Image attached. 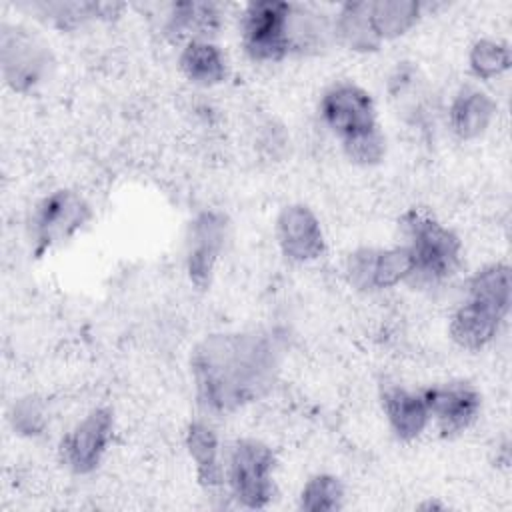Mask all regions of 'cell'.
Here are the masks:
<instances>
[{"label":"cell","mask_w":512,"mask_h":512,"mask_svg":"<svg viewBox=\"0 0 512 512\" xmlns=\"http://www.w3.org/2000/svg\"><path fill=\"white\" fill-rule=\"evenodd\" d=\"M196 396L214 412H234L262 398L278 372V346L266 332L206 336L190 358Z\"/></svg>","instance_id":"cell-1"},{"label":"cell","mask_w":512,"mask_h":512,"mask_svg":"<svg viewBox=\"0 0 512 512\" xmlns=\"http://www.w3.org/2000/svg\"><path fill=\"white\" fill-rule=\"evenodd\" d=\"M320 116L354 164L372 166L384 158L386 138L376 118L374 100L364 88L350 82L334 84L320 100Z\"/></svg>","instance_id":"cell-2"},{"label":"cell","mask_w":512,"mask_h":512,"mask_svg":"<svg viewBox=\"0 0 512 512\" xmlns=\"http://www.w3.org/2000/svg\"><path fill=\"white\" fill-rule=\"evenodd\" d=\"M400 226L414 260L412 278L422 282H442L456 272L462 242L454 230L416 208L402 216Z\"/></svg>","instance_id":"cell-3"},{"label":"cell","mask_w":512,"mask_h":512,"mask_svg":"<svg viewBox=\"0 0 512 512\" xmlns=\"http://www.w3.org/2000/svg\"><path fill=\"white\" fill-rule=\"evenodd\" d=\"M50 48L30 30L16 24L0 28L2 78L14 92H30L40 86L52 68Z\"/></svg>","instance_id":"cell-4"},{"label":"cell","mask_w":512,"mask_h":512,"mask_svg":"<svg viewBox=\"0 0 512 512\" xmlns=\"http://www.w3.org/2000/svg\"><path fill=\"white\" fill-rule=\"evenodd\" d=\"M274 452L260 440H238L228 458V482L244 508H266L274 496Z\"/></svg>","instance_id":"cell-5"},{"label":"cell","mask_w":512,"mask_h":512,"mask_svg":"<svg viewBox=\"0 0 512 512\" xmlns=\"http://www.w3.org/2000/svg\"><path fill=\"white\" fill-rule=\"evenodd\" d=\"M290 2H250L242 14V44L256 62H278L290 54L288 16Z\"/></svg>","instance_id":"cell-6"},{"label":"cell","mask_w":512,"mask_h":512,"mask_svg":"<svg viewBox=\"0 0 512 512\" xmlns=\"http://www.w3.org/2000/svg\"><path fill=\"white\" fill-rule=\"evenodd\" d=\"M92 216L88 202L72 190H56L40 200L32 216L34 252L40 256L68 240Z\"/></svg>","instance_id":"cell-7"},{"label":"cell","mask_w":512,"mask_h":512,"mask_svg":"<svg viewBox=\"0 0 512 512\" xmlns=\"http://www.w3.org/2000/svg\"><path fill=\"white\" fill-rule=\"evenodd\" d=\"M414 260L406 244L394 248H360L346 260L348 282L358 290H384L410 280Z\"/></svg>","instance_id":"cell-8"},{"label":"cell","mask_w":512,"mask_h":512,"mask_svg":"<svg viewBox=\"0 0 512 512\" xmlns=\"http://www.w3.org/2000/svg\"><path fill=\"white\" fill-rule=\"evenodd\" d=\"M114 430L110 408H94L60 442V460L74 474H90L98 468Z\"/></svg>","instance_id":"cell-9"},{"label":"cell","mask_w":512,"mask_h":512,"mask_svg":"<svg viewBox=\"0 0 512 512\" xmlns=\"http://www.w3.org/2000/svg\"><path fill=\"white\" fill-rule=\"evenodd\" d=\"M508 312L510 304H504L486 294L468 292V298L450 318V338L460 348L480 350L496 336Z\"/></svg>","instance_id":"cell-10"},{"label":"cell","mask_w":512,"mask_h":512,"mask_svg":"<svg viewBox=\"0 0 512 512\" xmlns=\"http://www.w3.org/2000/svg\"><path fill=\"white\" fill-rule=\"evenodd\" d=\"M430 420L442 436H456L464 432L480 412V394L468 382H446L422 390Z\"/></svg>","instance_id":"cell-11"},{"label":"cell","mask_w":512,"mask_h":512,"mask_svg":"<svg viewBox=\"0 0 512 512\" xmlns=\"http://www.w3.org/2000/svg\"><path fill=\"white\" fill-rule=\"evenodd\" d=\"M226 218L216 210L200 212L190 226L188 242V276L190 282L204 290L210 286L214 266L220 258L226 240Z\"/></svg>","instance_id":"cell-12"},{"label":"cell","mask_w":512,"mask_h":512,"mask_svg":"<svg viewBox=\"0 0 512 512\" xmlns=\"http://www.w3.org/2000/svg\"><path fill=\"white\" fill-rule=\"evenodd\" d=\"M276 238L282 254L292 262H312L324 254L322 226L304 204H290L280 210Z\"/></svg>","instance_id":"cell-13"},{"label":"cell","mask_w":512,"mask_h":512,"mask_svg":"<svg viewBox=\"0 0 512 512\" xmlns=\"http://www.w3.org/2000/svg\"><path fill=\"white\" fill-rule=\"evenodd\" d=\"M496 110V100L488 92L476 86H462L448 108V122L460 140H474L488 130Z\"/></svg>","instance_id":"cell-14"},{"label":"cell","mask_w":512,"mask_h":512,"mask_svg":"<svg viewBox=\"0 0 512 512\" xmlns=\"http://www.w3.org/2000/svg\"><path fill=\"white\" fill-rule=\"evenodd\" d=\"M382 408L392 432L398 440L404 442L418 438L430 422L424 394L406 390L396 384L382 390Z\"/></svg>","instance_id":"cell-15"},{"label":"cell","mask_w":512,"mask_h":512,"mask_svg":"<svg viewBox=\"0 0 512 512\" xmlns=\"http://www.w3.org/2000/svg\"><path fill=\"white\" fill-rule=\"evenodd\" d=\"M332 34L336 42L356 52H374L382 46L372 20V2L368 0L342 4L332 20Z\"/></svg>","instance_id":"cell-16"},{"label":"cell","mask_w":512,"mask_h":512,"mask_svg":"<svg viewBox=\"0 0 512 512\" xmlns=\"http://www.w3.org/2000/svg\"><path fill=\"white\" fill-rule=\"evenodd\" d=\"M220 28V10L212 2H176L168 16L166 30L176 38L212 40Z\"/></svg>","instance_id":"cell-17"},{"label":"cell","mask_w":512,"mask_h":512,"mask_svg":"<svg viewBox=\"0 0 512 512\" xmlns=\"http://www.w3.org/2000/svg\"><path fill=\"white\" fill-rule=\"evenodd\" d=\"M178 64L184 76L198 86H216L224 82L228 74L226 56L212 40L186 42Z\"/></svg>","instance_id":"cell-18"},{"label":"cell","mask_w":512,"mask_h":512,"mask_svg":"<svg viewBox=\"0 0 512 512\" xmlns=\"http://www.w3.org/2000/svg\"><path fill=\"white\" fill-rule=\"evenodd\" d=\"M186 448L196 464L198 482L204 488H216L222 482V464L218 436L204 422H192L186 430Z\"/></svg>","instance_id":"cell-19"},{"label":"cell","mask_w":512,"mask_h":512,"mask_svg":"<svg viewBox=\"0 0 512 512\" xmlns=\"http://www.w3.org/2000/svg\"><path fill=\"white\" fill-rule=\"evenodd\" d=\"M332 34V22L324 18L322 14L294 6L290 8L288 16V44L290 52L298 54H308V52H318L320 48L326 46L328 38Z\"/></svg>","instance_id":"cell-20"},{"label":"cell","mask_w":512,"mask_h":512,"mask_svg":"<svg viewBox=\"0 0 512 512\" xmlns=\"http://www.w3.org/2000/svg\"><path fill=\"white\" fill-rule=\"evenodd\" d=\"M420 12L422 4L414 0H372V20L382 42L406 34Z\"/></svg>","instance_id":"cell-21"},{"label":"cell","mask_w":512,"mask_h":512,"mask_svg":"<svg viewBox=\"0 0 512 512\" xmlns=\"http://www.w3.org/2000/svg\"><path fill=\"white\" fill-rule=\"evenodd\" d=\"M470 70L480 80H490L506 72L512 64V52L506 42L482 38L472 44L468 54Z\"/></svg>","instance_id":"cell-22"},{"label":"cell","mask_w":512,"mask_h":512,"mask_svg":"<svg viewBox=\"0 0 512 512\" xmlns=\"http://www.w3.org/2000/svg\"><path fill=\"white\" fill-rule=\"evenodd\" d=\"M344 506V486L332 474L312 476L300 492V508L306 512H336Z\"/></svg>","instance_id":"cell-23"},{"label":"cell","mask_w":512,"mask_h":512,"mask_svg":"<svg viewBox=\"0 0 512 512\" xmlns=\"http://www.w3.org/2000/svg\"><path fill=\"white\" fill-rule=\"evenodd\" d=\"M12 426L22 436H36L44 430L46 412L44 404L36 396H26L12 406Z\"/></svg>","instance_id":"cell-24"}]
</instances>
